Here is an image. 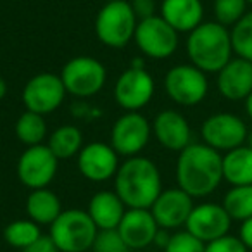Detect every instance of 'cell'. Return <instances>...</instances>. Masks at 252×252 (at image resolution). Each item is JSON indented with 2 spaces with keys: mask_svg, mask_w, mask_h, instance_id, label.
I'll list each match as a JSON object with an SVG mask.
<instances>
[{
  "mask_svg": "<svg viewBox=\"0 0 252 252\" xmlns=\"http://www.w3.org/2000/svg\"><path fill=\"white\" fill-rule=\"evenodd\" d=\"M176 182L193 199L207 197L223 182V154L202 144H190L178 154Z\"/></svg>",
  "mask_w": 252,
  "mask_h": 252,
  "instance_id": "1",
  "label": "cell"
},
{
  "mask_svg": "<svg viewBox=\"0 0 252 252\" xmlns=\"http://www.w3.org/2000/svg\"><path fill=\"white\" fill-rule=\"evenodd\" d=\"M114 192L128 209H151L162 192L159 168L142 156L126 158L114 176Z\"/></svg>",
  "mask_w": 252,
  "mask_h": 252,
  "instance_id": "2",
  "label": "cell"
},
{
  "mask_svg": "<svg viewBox=\"0 0 252 252\" xmlns=\"http://www.w3.org/2000/svg\"><path fill=\"white\" fill-rule=\"evenodd\" d=\"M187 56L204 73H218L233 56L230 30L218 21H206L189 33Z\"/></svg>",
  "mask_w": 252,
  "mask_h": 252,
  "instance_id": "3",
  "label": "cell"
},
{
  "mask_svg": "<svg viewBox=\"0 0 252 252\" xmlns=\"http://www.w3.org/2000/svg\"><path fill=\"white\" fill-rule=\"evenodd\" d=\"M98 233L90 214L81 209H66L50 224V238L59 252H87Z\"/></svg>",
  "mask_w": 252,
  "mask_h": 252,
  "instance_id": "4",
  "label": "cell"
},
{
  "mask_svg": "<svg viewBox=\"0 0 252 252\" xmlns=\"http://www.w3.org/2000/svg\"><path fill=\"white\" fill-rule=\"evenodd\" d=\"M137 25L130 2H105L95 18V33L105 47L123 49L133 40Z\"/></svg>",
  "mask_w": 252,
  "mask_h": 252,
  "instance_id": "5",
  "label": "cell"
},
{
  "mask_svg": "<svg viewBox=\"0 0 252 252\" xmlns=\"http://www.w3.org/2000/svg\"><path fill=\"white\" fill-rule=\"evenodd\" d=\"M59 76L67 94L85 98L98 94L104 88L107 71L100 61L90 56H78L64 64Z\"/></svg>",
  "mask_w": 252,
  "mask_h": 252,
  "instance_id": "6",
  "label": "cell"
},
{
  "mask_svg": "<svg viewBox=\"0 0 252 252\" xmlns=\"http://www.w3.org/2000/svg\"><path fill=\"white\" fill-rule=\"evenodd\" d=\"M164 90L175 104L193 107L206 98L209 92V81L206 73L193 64H178L166 73Z\"/></svg>",
  "mask_w": 252,
  "mask_h": 252,
  "instance_id": "7",
  "label": "cell"
},
{
  "mask_svg": "<svg viewBox=\"0 0 252 252\" xmlns=\"http://www.w3.org/2000/svg\"><path fill=\"white\" fill-rule=\"evenodd\" d=\"M249 128L240 116L233 112H216L204 119L200 137L204 144L218 152H228L245 145Z\"/></svg>",
  "mask_w": 252,
  "mask_h": 252,
  "instance_id": "8",
  "label": "cell"
},
{
  "mask_svg": "<svg viewBox=\"0 0 252 252\" xmlns=\"http://www.w3.org/2000/svg\"><path fill=\"white\" fill-rule=\"evenodd\" d=\"M133 40L144 56L151 59H168L178 49V32L162 19V16L138 21Z\"/></svg>",
  "mask_w": 252,
  "mask_h": 252,
  "instance_id": "9",
  "label": "cell"
},
{
  "mask_svg": "<svg viewBox=\"0 0 252 252\" xmlns=\"http://www.w3.org/2000/svg\"><path fill=\"white\" fill-rule=\"evenodd\" d=\"M152 126L138 111H128L116 119L111 130V145L119 156H138L151 140Z\"/></svg>",
  "mask_w": 252,
  "mask_h": 252,
  "instance_id": "10",
  "label": "cell"
},
{
  "mask_svg": "<svg viewBox=\"0 0 252 252\" xmlns=\"http://www.w3.org/2000/svg\"><path fill=\"white\" fill-rule=\"evenodd\" d=\"M59 159L54 156L49 145L26 147L18 161V178L30 190L47 189L57 175Z\"/></svg>",
  "mask_w": 252,
  "mask_h": 252,
  "instance_id": "11",
  "label": "cell"
},
{
  "mask_svg": "<svg viewBox=\"0 0 252 252\" xmlns=\"http://www.w3.org/2000/svg\"><path fill=\"white\" fill-rule=\"evenodd\" d=\"M66 88L61 76L52 73H40L33 76L23 88V104L26 111L36 112V114H50L66 98Z\"/></svg>",
  "mask_w": 252,
  "mask_h": 252,
  "instance_id": "12",
  "label": "cell"
},
{
  "mask_svg": "<svg viewBox=\"0 0 252 252\" xmlns=\"http://www.w3.org/2000/svg\"><path fill=\"white\" fill-rule=\"evenodd\" d=\"M156 83L147 69L128 67L114 85V98L125 111H140L154 97Z\"/></svg>",
  "mask_w": 252,
  "mask_h": 252,
  "instance_id": "13",
  "label": "cell"
},
{
  "mask_svg": "<svg viewBox=\"0 0 252 252\" xmlns=\"http://www.w3.org/2000/svg\"><path fill=\"white\" fill-rule=\"evenodd\" d=\"M231 218L223 207V204L204 202L199 206H193L189 220H187V231L199 238L204 244L221 238L230 233Z\"/></svg>",
  "mask_w": 252,
  "mask_h": 252,
  "instance_id": "14",
  "label": "cell"
},
{
  "mask_svg": "<svg viewBox=\"0 0 252 252\" xmlns=\"http://www.w3.org/2000/svg\"><path fill=\"white\" fill-rule=\"evenodd\" d=\"M193 209V197L189 195L180 187L162 190L156 202L152 204L151 213L156 218L159 228L176 230L187 224L190 213Z\"/></svg>",
  "mask_w": 252,
  "mask_h": 252,
  "instance_id": "15",
  "label": "cell"
},
{
  "mask_svg": "<svg viewBox=\"0 0 252 252\" xmlns=\"http://www.w3.org/2000/svg\"><path fill=\"white\" fill-rule=\"evenodd\" d=\"M78 169L90 182H107L116 176L119 168V154L112 145L104 142H92L80 151Z\"/></svg>",
  "mask_w": 252,
  "mask_h": 252,
  "instance_id": "16",
  "label": "cell"
},
{
  "mask_svg": "<svg viewBox=\"0 0 252 252\" xmlns=\"http://www.w3.org/2000/svg\"><path fill=\"white\" fill-rule=\"evenodd\" d=\"M152 133L156 140L168 151L182 152L192 144V130L182 112L166 109L156 116L152 123Z\"/></svg>",
  "mask_w": 252,
  "mask_h": 252,
  "instance_id": "17",
  "label": "cell"
},
{
  "mask_svg": "<svg viewBox=\"0 0 252 252\" xmlns=\"http://www.w3.org/2000/svg\"><path fill=\"white\" fill-rule=\"evenodd\" d=\"M216 87L221 97L230 102L245 100L252 94V63L242 57H231V61L218 71Z\"/></svg>",
  "mask_w": 252,
  "mask_h": 252,
  "instance_id": "18",
  "label": "cell"
},
{
  "mask_svg": "<svg viewBox=\"0 0 252 252\" xmlns=\"http://www.w3.org/2000/svg\"><path fill=\"white\" fill-rule=\"evenodd\" d=\"M116 230L131 251H140L154 244L159 224L151 209H126Z\"/></svg>",
  "mask_w": 252,
  "mask_h": 252,
  "instance_id": "19",
  "label": "cell"
},
{
  "mask_svg": "<svg viewBox=\"0 0 252 252\" xmlns=\"http://www.w3.org/2000/svg\"><path fill=\"white\" fill-rule=\"evenodd\" d=\"M161 16L178 33H190L204 23L200 0H162Z\"/></svg>",
  "mask_w": 252,
  "mask_h": 252,
  "instance_id": "20",
  "label": "cell"
},
{
  "mask_svg": "<svg viewBox=\"0 0 252 252\" xmlns=\"http://www.w3.org/2000/svg\"><path fill=\"white\" fill-rule=\"evenodd\" d=\"M87 213L98 230H116L126 213V206L114 190H100L90 199Z\"/></svg>",
  "mask_w": 252,
  "mask_h": 252,
  "instance_id": "21",
  "label": "cell"
},
{
  "mask_svg": "<svg viewBox=\"0 0 252 252\" xmlns=\"http://www.w3.org/2000/svg\"><path fill=\"white\" fill-rule=\"evenodd\" d=\"M26 213L28 218L35 223L52 224L63 213V204L56 192L49 189H36L26 199Z\"/></svg>",
  "mask_w": 252,
  "mask_h": 252,
  "instance_id": "22",
  "label": "cell"
},
{
  "mask_svg": "<svg viewBox=\"0 0 252 252\" xmlns=\"http://www.w3.org/2000/svg\"><path fill=\"white\" fill-rule=\"evenodd\" d=\"M223 180L231 187L252 185V149L247 144L224 152Z\"/></svg>",
  "mask_w": 252,
  "mask_h": 252,
  "instance_id": "23",
  "label": "cell"
},
{
  "mask_svg": "<svg viewBox=\"0 0 252 252\" xmlns=\"http://www.w3.org/2000/svg\"><path fill=\"white\" fill-rule=\"evenodd\" d=\"M47 145L59 161L61 159H71L80 154V151L83 149V133L78 126L63 125L57 130H54Z\"/></svg>",
  "mask_w": 252,
  "mask_h": 252,
  "instance_id": "24",
  "label": "cell"
},
{
  "mask_svg": "<svg viewBox=\"0 0 252 252\" xmlns=\"http://www.w3.org/2000/svg\"><path fill=\"white\" fill-rule=\"evenodd\" d=\"M16 137L26 147L40 145L47 137V123L42 114L26 111L16 121Z\"/></svg>",
  "mask_w": 252,
  "mask_h": 252,
  "instance_id": "25",
  "label": "cell"
},
{
  "mask_svg": "<svg viewBox=\"0 0 252 252\" xmlns=\"http://www.w3.org/2000/svg\"><path fill=\"white\" fill-rule=\"evenodd\" d=\"M223 207L233 221L252 218V185L231 187L223 197Z\"/></svg>",
  "mask_w": 252,
  "mask_h": 252,
  "instance_id": "26",
  "label": "cell"
},
{
  "mask_svg": "<svg viewBox=\"0 0 252 252\" xmlns=\"http://www.w3.org/2000/svg\"><path fill=\"white\" fill-rule=\"evenodd\" d=\"M42 237L40 231V224L28 220H16L12 223H9L4 230V240L7 242L11 247L16 249H26L28 245H32L35 240Z\"/></svg>",
  "mask_w": 252,
  "mask_h": 252,
  "instance_id": "27",
  "label": "cell"
},
{
  "mask_svg": "<svg viewBox=\"0 0 252 252\" xmlns=\"http://www.w3.org/2000/svg\"><path fill=\"white\" fill-rule=\"evenodd\" d=\"M233 54L252 63V11H247L230 30Z\"/></svg>",
  "mask_w": 252,
  "mask_h": 252,
  "instance_id": "28",
  "label": "cell"
},
{
  "mask_svg": "<svg viewBox=\"0 0 252 252\" xmlns=\"http://www.w3.org/2000/svg\"><path fill=\"white\" fill-rule=\"evenodd\" d=\"M247 0H214V18L220 25L233 26L247 12Z\"/></svg>",
  "mask_w": 252,
  "mask_h": 252,
  "instance_id": "29",
  "label": "cell"
},
{
  "mask_svg": "<svg viewBox=\"0 0 252 252\" xmlns=\"http://www.w3.org/2000/svg\"><path fill=\"white\" fill-rule=\"evenodd\" d=\"M131 249L125 244L118 230H98L92 252H130Z\"/></svg>",
  "mask_w": 252,
  "mask_h": 252,
  "instance_id": "30",
  "label": "cell"
},
{
  "mask_svg": "<svg viewBox=\"0 0 252 252\" xmlns=\"http://www.w3.org/2000/svg\"><path fill=\"white\" fill-rule=\"evenodd\" d=\"M164 252H206V244L189 231H176L171 235Z\"/></svg>",
  "mask_w": 252,
  "mask_h": 252,
  "instance_id": "31",
  "label": "cell"
},
{
  "mask_svg": "<svg viewBox=\"0 0 252 252\" xmlns=\"http://www.w3.org/2000/svg\"><path fill=\"white\" fill-rule=\"evenodd\" d=\"M206 252H249V249L238 237L228 233L224 237L206 244Z\"/></svg>",
  "mask_w": 252,
  "mask_h": 252,
  "instance_id": "32",
  "label": "cell"
},
{
  "mask_svg": "<svg viewBox=\"0 0 252 252\" xmlns=\"http://www.w3.org/2000/svg\"><path fill=\"white\" fill-rule=\"evenodd\" d=\"M138 21L156 16V0H128Z\"/></svg>",
  "mask_w": 252,
  "mask_h": 252,
  "instance_id": "33",
  "label": "cell"
},
{
  "mask_svg": "<svg viewBox=\"0 0 252 252\" xmlns=\"http://www.w3.org/2000/svg\"><path fill=\"white\" fill-rule=\"evenodd\" d=\"M23 252H59V249L56 247L50 235H42L38 240H35L32 245L23 249Z\"/></svg>",
  "mask_w": 252,
  "mask_h": 252,
  "instance_id": "34",
  "label": "cell"
},
{
  "mask_svg": "<svg viewBox=\"0 0 252 252\" xmlns=\"http://www.w3.org/2000/svg\"><path fill=\"white\" fill-rule=\"evenodd\" d=\"M238 238L244 242V245L249 251H252V218L242 221L240 230H238Z\"/></svg>",
  "mask_w": 252,
  "mask_h": 252,
  "instance_id": "35",
  "label": "cell"
},
{
  "mask_svg": "<svg viewBox=\"0 0 252 252\" xmlns=\"http://www.w3.org/2000/svg\"><path fill=\"white\" fill-rule=\"evenodd\" d=\"M169 238H171V235L168 233V230H164V228H159L158 233H156V238H154V245H158V247H161V249H166Z\"/></svg>",
  "mask_w": 252,
  "mask_h": 252,
  "instance_id": "36",
  "label": "cell"
},
{
  "mask_svg": "<svg viewBox=\"0 0 252 252\" xmlns=\"http://www.w3.org/2000/svg\"><path fill=\"white\" fill-rule=\"evenodd\" d=\"M130 67H135V69H145V61L142 59V57H138V59H133L130 64Z\"/></svg>",
  "mask_w": 252,
  "mask_h": 252,
  "instance_id": "37",
  "label": "cell"
},
{
  "mask_svg": "<svg viewBox=\"0 0 252 252\" xmlns=\"http://www.w3.org/2000/svg\"><path fill=\"white\" fill-rule=\"evenodd\" d=\"M244 102H245V112H247V116L251 118V121H252V94L249 95Z\"/></svg>",
  "mask_w": 252,
  "mask_h": 252,
  "instance_id": "38",
  "label": "cell"
},
{
  "mask_svg": "<svg viewBox=\"0 0 252 252\" xmlns=\"http://www.w3.org/2000/svg\"><path fill=\"white\" fill-rule=\"evenodd\" d=\"M5 94H7V83H5L4 78L0 76V100L5 97Z\"/></svg>",
  "mask_w": 252,
  "mask_h": 252,
  "instance_id": "39",
  "label": "cell"
},
{
  "mask_svg": "<svg viewBox=\"0 0 252 252\" xmlns=\"http://www.w3.org/2000/svg\"><path fill=\"white\" fill-rule=\"evenodd\" d=\"M245 144H247V145H249V147H251V149H252V130H251V131H249V135H247V142H245Z\"/></svg>",
  "mask_w": 252,
  "mask_h": 252,
  "instance_id": "40",
  "label": "cell"
},
{
  "mask_svg": "<svg viewBox=\"0 0 252 252\" xmlns=\"http://www.w3.org/2000/svg\"><path fill=\"white\" fill-rule=\"evenodd\" d=\"M107 2H128V0H107Z\"/></svg>",
  "mask_w": 252,
  "mask_h": 252,
  "instance_id": "41",
  "label": "cell"
},
{
  "mask_svg": "<svg viewBox=\"0 0 252 252\" xmlns=\"http://www.w3.org/2000/svg\"><path fill=\"white\" fill-rule=\"evenodd\" d=\"M247 4H249V5H252V0H247Z\"/></svg>",
  "mask_w": 252,
  "mask_h": 252,
  "instance_id": "42",
  "label": "cell"
}]
</instances>
